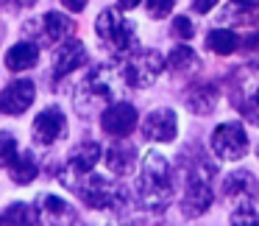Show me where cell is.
Here are the masks:
<instances>
[{
	"mask_svg": "<svg viewBox=\"0 0 259 226\" xmlns=\"http://www.w3.org/2000/svg\"><path fill=\"white\" fill-rule=\"evenodd\" d=\"M9 170H12L14 184H31L36 179V173H39V162H36V157L31 151H17V157L12 159Z\"/></svg>",
	"mask_w": 259,
	"mask_h": 226,
	"instance_id": "cell-20",
	"label": "cell"
},
{
	"mask_svg": "<svg viewBox=\"0 0 259 226\" xmlns=\"http://www.w3.org/2000/svg\"><path fill=\"white\" fill-rule=\"evenodd\" d=\"M39 220V212H36V207H31V204H12V207L3 209V215H0V223H36Z\"/></svg>",
	"mask_w": 259,
	"mask_h": 226,
	"instance_id": "cell-24",
	"label": "cell"
},
{
	"mask_svg": "<svg viewBox=\"0 0 259 226\" xmlns=\"http://www.w3.org/2000/svg\"><path fill=\"white\" fill-rule=\"evenodd\" d=\"M62 3H64V9H67V12H73V14L84 12V6H87V0H62Z\"/></svg>",
	"mask_w": 259,
	"mask_h": 226,
	"instance_id": "cell-31",
	"label": "cell"
},
{
	"mask_svg": "<svg viewBox=\"0 0 259 226\" xmlns=\"http://www.w3.org/2000/svg\"><path fill=\"white\" fill-rule=\"evenodd\" d=\"M167 67V59L159 51H140L120 67V79L128 87H151L159 79V73Z\"/></svg>",
	"mask_w": 259,
	"mask_h": 226,
	"instance_id": "cell-5",
	"label": "cell"
},
{
	"mask_svg": "<svg viewBox=\"0 0 259 226\" xmlns=\"http://www.w3.org/2000/svg\"><path fill=\"white\" fill-rule=\"evenodd\" d=\"M101 129L112 137H128L131 131L137 129V106L125 101H117V103H109L101 115Z\"/></svg>",
	"mask_w": 259,
	"mask_h": 226,
	"instance_id": "cell-9",
	"label": "cell"
},
{
	"mask_svg": "<svg viewBox=\"0 0 259 226\" xmlns=\"http://www.w3.org/2000/svg\"><path fill=\"white\" fill-rule=\"evenodd\" d=\"M95 31L103 48L114 56H128L137 48V28L128 17H123L120 9H103L95 20Z\"/></svg>",
	"mask_w": 259,
	"mask_h": 226,
	"instance_id": "cell-3",
	"label": "cell"
},
{
	"mask_svg": "<svg viewBox=\"0 0 259 226\" xmlns=\"http://www.w3.org/2000/svg\"><path fill=\"white\" fill-rule=\"evenodd\" d=\"M231 223H251V226H256L259 223V215L251 209V204H242V207H237L234 212H231Z\"/></svg>",
	"mask_w": 259,
	"mask_h": 226,
	"instance_id": "cell-28",
	"label": "cell"
},
{
	"mask_svg": "<svg viewBox=\"0 0 259 226\" xmlns=\"http://www.w3.org/2000/svg\"><path fill=\"white\" fill-rule=\"evenodd\" d=\"M64 126H67V120H64L62 109L48 106L45 112H39L34 120V140L39 142V145H53V142L64 134Z\"/></svg>",
	"mask_w": 259,
	"mask_h": 226,
	"instance_id": "cell-12",
	"label": "cell"
},
{
	"mask_svg": "<svg viewBox=\"0 0 259 226\" xmlns=\"http://www.w3.org/2000/svg\"><path fill=\"white\" fill-rule=\"evenodd\" d=\"M70 170H75V173H90L92 168H95L98 162H101V145H98L95 140L90 142H81V145H75L73 151H70Z\"/></svg>",
	"mask_w": 259,
	"mask_h": 226,
	"instance_id": "cell-18",
	"label": "cell"
},
{
	"mask_svg": "<svg viewBox=\"0 0 259 226\" xmlns=\"http://www.w3.org/2000/svg\"><path fill=\"white\" fill-rule=\"evenodd\" d=\"M134 162H137V148L128 145V142H114V145L106 151V168L112 170L114 176L131 173Z\"/></svg>",
	"mask_w": 259,
	"mask_h": 226,
	"instance_id": "cell-17",
	"label": "cell"
},
{
	"mask_svg": "<svg viewBox=\"0 0 259 226\" xmlns=\"http://www.w3.org/2000/svg\"><path fill=\"white\" fill-rule=\"evenodd\" d=\"M173 34L179 36V40H192V34H195L192 20L190 17H176L173 20Z\"/></svg>",
	"mask_w": 259,
	"mask_h": 226,
	"instance_id": "cell-29",
	"label": "cell"
},
{
	"mask_svg": "<svg viewBox=\"0 0 259 226\" xmlns=\"http://www.w3.org/2000/svg\"><path fill=\"white\" fill-rule=\"evenodd\" d=\"M253 103H256V109H259V90L253 92Z\"/></svg>",
	"mask_w": 259,
	"mask_h": 226,
	"instance_id": "cell-34",
	"label": "cell"
},
{
	"mask_svg": "<svg viewBox=\"0 0 259 226\" xmlns=\"http://www.w3.org/2000/svg\"><path fill=\"white\" fill-rule=\"evenodd\" d=\"M223 196L231 198V201H242L251 204L253 198H259V181L253 179L251 170H234L223 179Z\"/></svg>",
	"mask_w": 259,
	"mask_h": 226,
	"instance_id": "cell-13",
	"label": "cell"
},
{
	"mask_svg": "<svg viewBox=\"0 0 259 226\" xmlns=\"http://www.w3.org/2000/svg\"><path fill=\"white\" fill-rule=\"evenodd\" d=\"M206 48L218 56H231L234 51H240V36L229 28H214L206 36Z\"/></svg>",
	"mask_w": 259,
	"mask_h": 226,
	"instance_id": "cell-22",
	"label": "cell"
},
{
	"mask_svg": "<svg viewBox=\"0 0 259 226\" xmlns=\"http://www.w3.org/2000/svg\"><path fill=\"white\" fill-rule=\"evenodd\" d=\"M14 157H17V140H14V134L0 131V168H9Z\"/></svg>",
	"mask_w": 259,
	"mask_h": 226,
	"instance_id": "cell-25",
	"label": "cell"
},
{
	"mask_svg": "<svg viewBox=\"0 0 259 226\" xmlns=\"http://www.w3.org/2000/svg\"><path fill=\"white\" fill-rule=\"evenodd\" d=\"M137 198L145 209L162 212L173 198V170L159 151H148L137 179Z\"/></svg>",
	"mask_w": 259,
	"mask_h": 226,
	"instance_id": "cell-1",
	"label": "cell"
},
{
	"mask_svg": "<svg viewBox=\"0 0 259 226\" xmlns=\"http://www.w3.org/2000/svg\"><path fill=\"white\" fill-rule=\"evenodd\" d=\"M220 20L231 25H259V0H231L229 6L220 12Z\"/></svg>",
	"mask_w": 259,
	"mask_h": 226,
	"instance_id": "cell-14",
	"label": "cell"
},
{
	"mask_svg": "<svg viewBox=\"0 0 259 226\" xmlns=\"http://www.w3.org/2000/svg\"><path fill=\"white\" fill-rule=\"evenodd\" d=\"M240 51L251 67H259V34H251L245 40H240Z\"/></svg>",
	"mask_w": 259,
	"mask_h": 226,
	"instance_id": "cell-26",
	"label": "cell"
},
{
	"mask_svg": "<svg viewBox=\"0 0 259 226\" xmlns=\"http://www.w3.org/2000/svg\"><path fill=\"white\" fill-rule=\"evenodd\" d=\"M36 212L45 220H75V212L70 209V204L53 193H42L39 201H36Z\"/></svg>",
	"mask_w": 259,
	"mask_h": 226,
	"instance_id": "cell-19",
	"label": "cell"
},
{
	"mask_svg": "<svg viewBox=\"0 0 259 226\" xmlns=\"http://www.w3.org/2000/svg\"><path fill=\"white\" fill-rule=\"evenodd\" d=\"M117 79H120V70L109 67V64L95 67L78 84V90H75V112H78L81 118H90L98 106L112 103L114 90H117V87H114V84H117Z\"/></svg>",
	"mask_w": 259,
	"mask_h": 226,
	"instance_id": "cell-2",
	"label": "cell"
},
{
	"mask_svg": "<svg viewBox=\"0 0 259 226\" xmlns=\"http://www.w3.org/2000/svg\"><path fill=\"white\" fill-rule=\"evenodd\" d=\"M184 103L192 115H212L218 109V87L195 84L184 92Z\"/></svg>",
	"mask_w": 259,
	"mask_h": 226,
	"instance_id": "cell-15",
	"label": "cell"
},
{
	"mask_svg": "<svg viewBox=\"0 0 259 226\" xmlns=\"http://www.w3.org/2000/svg\"><path fill=\"white\" fill-rule=\"evenodd\" d=\"M36 62H39V45L36 42H17V45H12L6 51V67L12 70V73H23V70H31L36 67Z\"/></svg>",
	"mask_w": 259,
	"mask_h": 226,
	"instance_id": "cell-16",
	"label": "cell"
},
{
	"mask_svg": "<svg viewBox=\"0 0 259 226\" xmlns=\"http://www.w3.org/2000/svg\"><path fill=\"white\" fill-rule=\"evenodd\" d=\"M212 154L226 162H237L248 154V131L240 123H220L209 137Z\"/></svg>",
	"mask_w": 259,
	"mask_h": 226,
	"instance_id": "cell-7",
	"label": "cell"
},
{
	"mask_svg": "<svg viewBox=\"0 0 259 226\" xmlns=\"http://www.w3.org/2000/svg\"><path fill=\"white\" fill-rule=\"evenodd\" d=\"M73 190L81 196V201L90 204L92 209H109L123 198V190L112 184L106 176H98V173H81V181H73Z\"/></svg>",
	"mask_w": 259,
	"mask_h": 226,
	"instance_id": "cell-6",
	"label": "cell"
},
{
	"mask_svg": "<svg viewBox=\"0 0 259 226\" xmlns=\"http://www.w3.org/2000/svg\"><path fill=\"white\" fill-rule=\"evenodd\" d=\"M256 157H259V151H256Z\"/></svg>",
	"mask_w": 259,
	"mask_h": 226,
	"instance_id": "cell-35",
	"label": "cell"
},
{
	"mask_svg": "<svg viewBox=\"0 0 259 226\" xmlns=\"http://www.w3.org/2000/svg\"><path fill=\"white\" fill-rule=\"evenodd\" d=\"M145 6H148V14H151L153 20H162L173 12L176 0H145Z\"/></svg>",
	"mask_w": 259,
	"mask_h": 226,
	"instance_id": "cell-27",
	"label": "cell"
},
{
	"mask_svg": "<svg viewBox=\"0 0 259 226\" xmlns=\"http://www.w3.org/2000/svg\"><path fill=\"white\" fill-rule=\"evenodd\" d=\"M214 6H218V0H192V9H195L198 14H206V12H212Z\"/></svg>",
	"mask_w": 259,
	"mask_h": 226,
	"instance_id": "cell-30",
	"label": "cell"
},
{
	"mask_svg": "<svg viewBox=\"0 0 259 226\" xmlns=\"http://www.w3.org/2000/svg\"><path fill=\"white\" fill-rule=\"evenodd\" d=\"M17 3H20V6H34L36 0H17Z\"/></svg>",
	"mask_w": 259,
	"mask_h": 226,
	"instance_id": "cell-33",
	"label": "cell"
},
{
	"mask_svg": "<svg viewBox=\"0 0 259 226\" xmlns=\"http://www.w3.org/2000/svg\"><path fill=\"white\" fill-rule=\"evenodd\" d=\"M142 134L151 142H173L179 134V118L173 109H153L145 120H142Z\"/></svg>",
	"mask_w": 259,
	"mask_h": 226,
	"instance_id": "cell-10",
	"label": "cell"
},
{
	"mask_svg": "<svg viewBox=\"0 0 259 226\" xmlns=\"http://www.w3.org/2000/svg\"><path fill=\"white\" fill-rule=\"evenodd\" d=\"M34 98H36V84L34 81L17 79V81H12V84H6L3 92H0V112L17 118V115L28 112L31 103H34Z\"/></svg>",
	"mask_w": 259,
	"mask_h": 226,
	"instance_id": "cell-8",
	"label": "cell"
},
{
	"mask_svg": "<svg viewBox=\"0 0 259 226\" xmlns=\"http://www.w3.org/2000/svg\"><path fill=\"white\" fill-rule=\"evenodd\" d=\"M140 3H142V0H117V6L123 9V12H128V9H137Z\"/></svg>",
	"mask_w": 259,
	"mask_h": 226,
	"instance_id": "cell-32",
	"label": "cell"
},
{
	"mask_svg": "<svg viewBox=\"0 0 259 226\" xmlns=\"http://www.w3.org/2000/svg\"><path fill=\"white\" fill-rule=\"evenodd\" d=\"M167 67L176 70V73H190V70L198 67V56L190 45H176L167 56Z\"/></svg>",
	"mask_w": 259,
	"mask_h": 226,
	"instance_id": "cell-23",
	"label": "cell"
},
{
	"mask_svg": "<svg viewBox=\"0 0 259 226\" xmlns=\"http://www.w3.org/2000/svg\"><path fill=\"white\" fill-rule=\"evenodd\" d=\"M70 31H73V20L64 17V14L48 12L45 17H42V34H45L48 42H62V40H67Z\"/></svg>",
	"mask_w": 259,
	"mask_h": 226,
	"instance_id": "cell-21",
	"label": "cell"
},
{
	"mask_svg": "<svg viewBox=\"0 0 259 226\" xmlns=\"http://www.w3.org/2000/svg\"><path fill=\"white\" fill-rule=\"evenodd\" d=\"M87 64V48L81 40H64L62 48L56 51L53 59V79H64V76L75 73L78 67Z\"/></svg>",
	"mask_w": 259,
	"mask_h": 226,
	"instance_id": "cell-11",
	"label": "cell"
},
{
	"mask_svg": "<svg viewBox=\"0 0 259 226\" xmlns=\"http://www.w3.org/2000/svg\"><path fill=\"white\" fill-rule=\"evenodd\" d=\"M214 165L201 159L195 168L190 170V179H187V187H184V196H181V212L187 218H198L203 215L214 201V187H212V179H214Z\"/></svg>",
	"mask_w": 259,
	"mask_h": 226,
	"instance_id": "cell-4",
	"label": "cell"
}]
</instances>
